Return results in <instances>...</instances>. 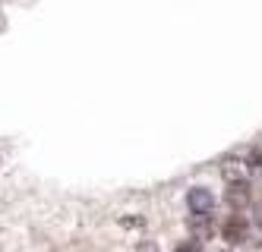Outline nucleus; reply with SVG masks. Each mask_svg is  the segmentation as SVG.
<instances>
[{
  "mask_svg": "<svg viewBox=\"0 0 262 252\" xmlns=\"http://www.w3.org/2000/svg\"><path fill=\"white\" fill-rule=\"evenodd\" d=\"M0 161H4V158H0Z\"/></svg>",
  "mask_w": 262,
  "mask_h": 252,
  "instance_id": "obj_10",
  "label": "nucleus"
},
{
  "mask_svg": "<svg viewBox=\"0 0 262 252\" xmlns=\"http://www.w3.org/2000/svg\"><path fill=\"white\" fill-rule=\"evenodd\" d=\"M228 205H234V208H243L250 202V186H247V180H234V183H228Z\"/></svg>",
  "mask_w": 262,
  "mask_h": 252,
  "instance_id": "obj_3",
  "label": "nucleus"
},
{
  "mask_svg": "<svg viewBox=\"0 0 262 252\" xmlns=\"http://www.w3.org/2000/svg\"><path fill=\"white\" fill-rule=\"evenodd\" d=\"M186 208H190L193 215H212V208H215V196H212V189H205V186H193L190 192H186Z\"/></svg>",
  "mask_w": 262,
  "mask_h": 252,
  "instance_id": "obj_1",
  "label": "nucleus"
},
{
  "mask_svg": "<svg viewBox=\"0 0 262 252\" xmlns=\"http://www.w3.org/2000/svg\"><path fill=\"white\" fill-rule=\"evenodd\" d=\"M120 224H123V227H142V218H123Z\"/></svg>",
  "mask_w": 262,
  "mask_h": 252,
  "instance_id": "obj_7",
  "label": "nucleus"
},
{
  "mask_svg": "<svg viewBox=\"0 0 262 252\" xmlns=\"http://www.w3.org/2000/svg\"><path fill=\"white\" fill-rule=\"evenodd\" d=\"M243 161H247L250 173H253V170H262V151H259V148H253V151H250V154H247Z\"/></svg>",
  "mask_w": 262,
  "mask_h": 252,
  "instance_id": "obj_5",
  "label": "nucleus"
},
{
  "mask_svg": "<svg viewBox=\"0 0 262 252\" xmlns=\"http://www.w3.org/2000/svg\"><path fill=\"white\" fill-rule=\"evenodd\" d=\"M256 221H259V224H262V205H259V208H256Z\"/></svg>",
  "mask_w": 262,
  "mask_h": 252,
  "instance_id": "obj_9",
  "label": "nucleus"
},
{
  "mask_svg": "<svg viewBox=\"0 0 262 252\" xmlns=\"http://www.w3.org/2000/svg\"><path fill=\"white\" fill-rule=\"evenodd\" d=\"M221 177L228 180V183H234V180H247L250 177V167H247V161H237V158H224L221 161Z\"/></svg>",
  "mask_w": 262,
  "mask_h": 252,
  "instance_id": "obj_2",
  "label": "nucleus"
},
{
  "mask_svg": "<svg viewBox=\"0 0 262 252\" xmlns=\"http://www.w3.org/2000/svg\"><path fill=\"white\" fill-rule=\"evenodd\" d=\"M221 237L228 243H240L243 237H247V221H243V218H228L221 224Z\"/></svg>",
  "mask_w": 262,
  "mask_h": 252,
  "instance_id": "obj_4",
  "label": "nucleus"
},
{
  "mask_svg": "<svg viewBox=\"0 0 262 252\" xmlns=\"http://www.w3.org/2000/svg\"><path fill=\"white\" fill-rule=\"evenodd\" d=\"M139 252H155V246H152V243H148V246H142Z\"/></svg>",
  "mask_w": 262,
  "mask_h": 252,
  "instance_id": "obj_8",
  "label": "nucleus"
},
{
  "mask_svg": "<svg viewBox=\"0 0 262 252\" xmlns=\"http://www.w3.org/2000/svg\"><path fill=\"white\" fill-rule=\"evenodd\" d=\"M174 252H202V246H199V243H180Z\"/></svg>",
  "mask_w": 262,
  "mask_h": 252,
  "instance_id": "obj_6",
  "label": "nucleus"
}]
</instances>
